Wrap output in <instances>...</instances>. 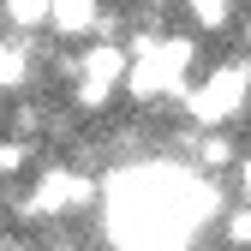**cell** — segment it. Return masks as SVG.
<instances>
[{
	"instance_id": "52a82bcc",
	"label": "cell",
	"mask_w": 251,
	"mask_h": 251,
	"mask_svg": "<svg viewBox=\"0 0 251 251\" xmlns=\"http://www.w3.org/2000/svg\"><path fill=\"white\" fill-rule=\"evenodd\" d=\"M185 12H192V24H198V30H227L233 0H185Z\"/></svg>"
},
{
	"instance_id": "4fadbf2b",
	"label": "cell",
	"mask_w": 251,
	"mask_h": 251,
	"mask_svg": "<svg viewBox=\"0 0 251 251\" xmlns=\"http://www.w3.org/2000/svg\"><path fill=\"white\" fill-rule=\"evenodd\" d=\"M0 251H18V245H0Z\"/></svg>"
},
{
	"instance_id": "5b68a950",
	"label": "cell",
	"mask_w": 251,
	"mask_h": 251,
	"mask_svg": "<svg viewBox=\"0 0 251 251\" xmlns=\"http://www.w3.org/2000/svg\"><path fill=\"white\" fill-rule=\"evenodd\" d=\"M0 12L18 36H36L42 24H54V0H0Z\"/></svg>"
},
{
	"instance_id": "7c38bea8",
	"label": "cell",
	"mask_w": 251,
	"mask_h": 251,
	"mask_svg": "<svg viewBox=\"0 0 251 251\" xmlns=\"http://www.w3.org/2000/svg\"><path fill=\"white\" fill-rule=\"evenodd\" d=\"M245 42H251V24H245Z\"/></svg>"
},
{
	"instance_id": "277c9868",
	"label": "cell",
	"mask_w": 251,
	"mask_h": 251,
	"mask_svg": "<svg viewBox=\"0 0 251 251\" xmlns=\"http://www.w3.org/2000/svg\"><path fill=\"white\" fill-rule=\"evenodd\" d=\"M90 198H96V179H90V174H78V168H48V174H36V185H30L24 215L48 222V215H66V209H78Z\"/></svg>"
},
{
	"instance_id": "9c48e42d",
	"label": "cell",
	"mask_w": 251,
	"mask_h": 251,
	"mask_svg": "<svg viewBox=\"0 0 251 251\" xmlns=\"http://www.w3.org/2000/svg\"><path fill=\"white\" fill-rule=\"evenodd\" d=\"M24 168H30V144H24V138H6V144H0V174L12 179V174H24Z\"/></svg>"
},
{
	"instance_id": "ba28073f",
	"label": "cell",
	"mask_w": 251,
	"mask_h": 251,
	"mask_svg": "<svg viewBox=\"0 0 251 251\" xmlns=\"http://www.w3.org/2000/svg\"><path fill=\"white\" fill-rule=\"evenodd\" d=\"M192 155H198V168H227L233 162V144L227 138H192Z\"/></svg>"
},
{
	"instance_id": "8fae6325",
	"label": "cell",
	"mask_w": 251,
	"mask_h": 251,
	"mask_svg": "<svg viewBox=\"0 0 251 251\" xmlns=\"http://www.w3.org/2000/svg\"><path fill=\"white\" fill-rule=\"evenodd\" d=\"M239 198L251 203V155H245V162H239Z\"/></svg>"
},
{
	"instance_id": "7a4b0ae2",
	"label": "cell",
	"mask_w": 251,
	"mask_h": 251,
	"mask_svg": "<svg viewBox=\"0 0 251 251\" xmlns=\"http://www.w3.org/2000/svg\"><path fill=\"white\" fill-rule=\"evenodd\" d=\"M126 72H132V54H126V42H90L84 54H78V72H72V102L84 108V114H96V108H108L114 102V90L126 84Z\"/></svg>"
},
{
	"instance_id": "3957f363",
	"label": "cell",
	"mask_w": 251,
	"mask_h": 251,
	"mask_svg": "<svg viewBox=\"0 0 251 251\" xmlns=\"http://www.w3.org/2000/svg\"><path fill=\"white\" fill-rule=\"evenodd\" d=\"M245 90H251V66H215L192 96H185V108H192V120L198 126H227L239 108H245Z\"/></svg>"
},
{
	"instance_id": "30bf717a",
	"label": "cell",
	"mask_w": 251,
	"mask_h": 251,
	"mask_svg": "<svg viewBox=\"0 0 251 251\" xmlns=\"http://www.w3.org/2000/svg\"><path fill=\"white\" fill-rule=\"evenodd\" d=\"M222 227H227V239H233V245H251V203H245V209H233Z\"/></svg>"
},
{
	"instance_id": "6da1fadb",
	"label": "cell",
	"mask_w": 251,
	"mask_h": 251,
	"mask_svg": "<svg viewBox=\"0 0 251 251\" xmlns=\"http://www.w3.org/2000/svg\"><path fill=\"white\" fill-rule=\"evenodd\" d=\"M198 60V42L185 36H155L144 54H132V72H126V90L138 102H162V96H185V72Z\"/></svg>"
},
{
	"instance_id": "8992f818",
	"label": "cell",
	"mask_w": 251,
	"mask_h": 251,
	"mask_svg": "<svg viewBox=\"0 0 251 251\" xmlns=\"http://www.w3.org/2000/svg\"><path fill=\"white\" fill-rule=\"evenodd\" d=\"M24 84H30V42L0 36V90H24Z\"/></svg>"
}]
</instances>
